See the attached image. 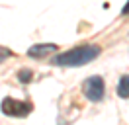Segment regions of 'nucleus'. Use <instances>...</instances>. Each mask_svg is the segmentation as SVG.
Wrapping results in <instances>:
<instances>
[{
	"mask_svg": "<svg viewBox=\"0 0 129 125\" xmlns=\"http://www.w3.org/2000/svg\"><path fill=\"white\" fill-rule=\"evenodd\" d=\"M98 55H100V47L98 45H80L74 47L67 53H61L53 59V65L59 67H82V65H88L90 61H94Z\"/></svg>",
	"mask_w": 129,
	"mask_h": 125,
	"instance_id": "nucleus-1",
	"label": "nucleus"
},
{
	"mask_svg": "<svg viewBox=\"0 0 129 125\" xmlns=\"http://www.w3.org/2000/svg\"><path fill=\"white\" fill-rule=\"evenodd\" d=\"M0 109H2V113H6L10 117H25L29 115V111L33 109V106L29 102H18L14 98H4L2 104H0Z\"/></svg>",
	"mask_w": 129,
	"mask_h": 125,
	"instance_id": "nucleus-2",
	"label": "nucleus"
},
{
	"mask_svg": "<svg viewBox=\"0 0 129 125\" xmlns=\"http://www.w3.org/2000/svg\"><path fill=\"white\" fill-rule=\"evenodd\" d=\"M82 92L90 102H102L106 94V84L100 76H90L82 84Z\"/></svg>",
	"mask_w": 129,
	"mask_h": 125,
	"instance_id": "nucleus-3",
	"label": "nucleus"
},
{
	"mask_svg": "<svg viewBox=\"0 0 129 125\" xmlns=\"http://www.w3.org/2000/svg\"><path fill=\"white\" fill-rule=\"evenodd\" d=\"M57 51L55 43H39V45H33L27 49V57H33V59H43V57H49L51 53Z\"/></svg>",
	"mask_w": 129,
	"mask_h": 125,
	"instance_id": "nucleus-4",
	"label": "nucleus"
},
{
	"mask_svg": "<svg viewBox=\"0 0 129 125\" xmlns=\"http://www.w3.org/2000/svg\"><path fill=\"white\" fill-rule=\"evenodd\" d=\"M117 94H119V98H129V74H125V76L119 78Z\"/></svg>",
	"mask_w": 129,
	"mask_h": 125,
	"instance_id": "nucleus-5",
	"label": "nucleus"
},
{
	"mask_svg": "<svg viewBox=\"0 0 129 125\" xmlns=\"http://www.w3.org/2000/svg\"><path fill=\"white\" fill-rule=\"evenodd\" d=\"M18 78H20V82H22V84H27V82L33 78V72L29 69H22L20 72H18Z\"/></svg>",
	"mask_w": 129,
	"mask_h": 125,
	"instance_id": "nucleus-6",
	"label": "nucleus"
},
{
	"mask_svg": "<svg viewBox=\"0 0 129 125\" xmlns=\"http://www.w3.org/2000/svg\"><path fill=\"white\" fill-rule=\"evenodd\" d=\"M12 55H14V53L10 51L8 47H0V62L4 61V59H8V57H12Z\"/></svg>",
	"mask_w": 129,
	"mask_h": 125,
	"instance_id": "nucleus-7",
	"label": "nucleus"
},
{
	"mask_svg": "<svg viewBox=\"0 0 129 125\" xmlns=\"http://www.w3.org/2000/svg\"><path fill=\"white\" fill-rule=\"evenodd\" d=\"M121 16H129V0H127V4L123 6V10H121Z\"/></svg>",
	"mask_w": 129,
	"mask_h": 125,
	"instance_id": "nucleus-8",
	"label": "nucleus"
}]
</instances>
